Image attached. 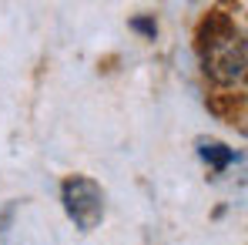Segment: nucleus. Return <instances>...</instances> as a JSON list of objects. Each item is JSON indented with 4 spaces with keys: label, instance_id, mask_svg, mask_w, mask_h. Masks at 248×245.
<instances>
[{
    "label": "nucleus",
    "instance_id": "1",
    "mask_svg": "<svg viewBox=\"0 0 248 245\" xmlns=\"http://www.w3.org/2000/svg\"><path fill=\"white\" fill-rule=\"evenodd\" d=\"M198 50L205 57V71L221 84H235L245 74V44L235 31L232 17L215 10L198 27Z\"/></svg>",
    "mask_w": 248,
    "mask_h": 245
},
{
    "label": "nucleus",
    "instance_id": "2",
    "mask_svg": "<svg viewBox=\"0 0 248 245\" xmlns=\"http://www.w3.org/2000/svg\"><path fill=\"white\" fill-rule=\"evenodd\" d=\"M61 202H64V212L71 215V222L81 232L97 229L101 218H104V192L94 178H84V175L67 178L64 188H61Z\"/></svg>",
    "mask_w": 248,
    "mask_h": 245
},
{
    "label": "nucleus",
    "instance_id": "3",
    "mask_svg": "<svg viewBox=\"0 0 248 245\" xmlns=\"http://www.w3.org/2000/svg\"><path fill=\"white\" fill-rule=\"evenodd\" d=\"M198 155H202L215 171H225L228 164L235 162V151H232L228 145H221V141H202V145H198Z\"/></svg>",
    "mask_w": 248,
    "mask_h": 245
},
{
    "label": "nucleus",
    "instance_id": "4",
    "mask_svg": "<svg viewBox=\"0 0 248 245\" xmlns=\"http://www.w3.org/2000/svg\"><path fill=\"white\" fill-rule=\"evenodd\" d=\"M131 31H138V34H144V37H151V41H155L158 24H155V17H134V20H131Z\"/></svg>",
    "mask_w": 248,
    "mask_h": 245
}]
</instances>
